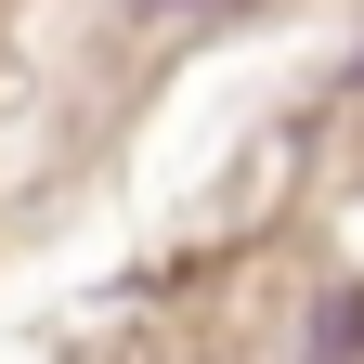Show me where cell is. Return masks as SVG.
I'll list each match as a JSON object with an SVG mask.
<instances>
[{"label":"cell","mask_w":364,"mask_h":364,"mask_svg":"<svg viewBox=\"0 0 364 364\" xmlns=\"http://www.w3.org/2000/svg\"><path fill=\"white\" fill-rule=\"evenodd\" d=\"M144 26H182V14H221V0H130Z\"/></svg>","instance_id":"cell-2"},{"label":"cell","mask_w":364,"mask_h":364,"mask_svg":"<svg viewBox=\"0 0 364 364\" xmlns=\"http://www.w3.org/2000/svg\"><path fill=\"white\" fill-rule=\"evenodd\" d=\"M299 364H364V287H326V312H312V351Z\"/></svg>","instance_id":"cell-1"}]
</instances>
